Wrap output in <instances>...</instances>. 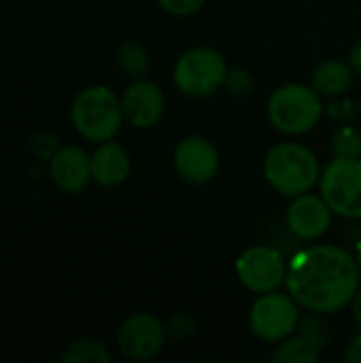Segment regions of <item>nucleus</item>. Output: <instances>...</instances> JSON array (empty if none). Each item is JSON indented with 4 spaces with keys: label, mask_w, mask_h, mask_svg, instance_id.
<instances>
[{
    "label": "nucleus",
    "mask_w": 361,
    "mask_h": 363,
    "mask_svg": "<svg viewBox=\"0 0 361 363\" xmlns=\"http://www.w3.org/2000/svg\"><path fill=\"white\" fill-rule=\"evenodd\" d=\"M285 289L306 313H340L361 289L357 259L345 247L317 240L291 255Z\"/></svg>",
    "instance_id": "obj_1"
},
{
    "label": "nucleus",
    "mask_w": 361,
    "mask_h": 363,
    "mask_svg": "<svg viewBox=\"0 0 361 363\" xmlns=\"http://www.w3.org/2000/svg\"><path fill=\"white\" fill-rule=\"evenodd\" d=\"M321 162L313 149L296 140H283L264 157V179L283 198H296L319 185Z\"/></svg>",
    "instance_id": "obj_2"
},
{
    "label": "nucleus",
    "mask_w": 361,
    "mask_h": 363,
    "mask_svg": "<svg viewBox=\"0 0 361 363\" xmlns=\"http://www.w3.org/2000/svg\"><path fill=\"white\" fill-rule=\"evenodd\" d=\"M266 117L277 132L302 136L319 125L323 117V98L313 85L285 83L270 94L266 102Z\"/></svg>",
    "instance_id": "obj_3"
},
{
    "label": "nucleus",
    "mask_w": 361,
    "mask_h": 363,
    "mask_svg": "<svg viewBox=\"0 0 361 363\" xmlns=\"http://www.w3.org/2000/svg\"><path fill=\"white\" fill-rule=\"evenodd\" d=\"M70 119L74 130L91 143L113 140L126 121L121 98L106 85H91L79 91L70 108Z\"/></svg>",
    "instance_id": "obj_4"
},
{
    "label": "nucleus",
    "mask_w": 361,
    "mask_h": 363,
    "mask_svg": "<svg viewBox=\"0 0 361 363\" xmlns=\"http://www.w3.org/2000/svg\"><path fill=\"white\" fill-rule=\"evenodd\" d=\"M228 70V62L217 49L191 47L179 55L172 68V81L187 98H209L223 89Z\"/></svg>",
    "instance_id": "obj_5"
},
{
    "label": "nucleus",
    "mask_w": 361,
    "mask_h": 363,
    "mask_svg": "<svg viewBox=\"0 0 361 363\" xmlns=\"http://www.w3.org/2000/svg\"><path fill=\"white\" fill-rule=\"evenodd\" d=\"M319 194L334 215L361 221V157H338L321 170Z\"/></svg>",
    "instance_id": "obj_6"
},
{
    "label": "nucleus",
    "mask_w": 361,
    "mask_h": 363,
    "mask_svg": "<svg viewBox=\"0 0 361 363\" xmlns=\"http://www.w3.org/2000/svg\"><path fill=\"white\" fill-rule=\"evenodd\" d=\"M300 304L283 291L260 294L249 308V330L251 334L268 345H277L298 332Z\"/></svg>",
    "instance_id": "obj_7"
},
{
    "label": "nucleus",
    "mask_w": 361,
    "mask_h": 363,
    "mask_svg": "<svg viewBox=\"0 0 361 363\" xmlns=\"http://www.w3.org/2000/svg\"><path fill=\"white\" fill-rule=\"evenodd\" d=\"M287 268L289 259L277 247L270 245L247 247L234 262V270L240 285L255 296L285 287Z\"/></svg>",
    "instance_id": "obj_8"
},
{
    "label": "nucleus",
    "mask_w": 361,
    "mask_h": 363,
    "mask_svg": "<svg viewBox=\"0 0 361 363\" xmlns=\"http://www.w3.org/2000/svg\"><path fill=\"white\" fill-rule=\"evenodd\" d=\"M166 340V323L151 313H134L117 330V349L126 359L132 362L153 359L162 353Z\"/></svg>",
    "instance_id": "obj_9"
},
{
    "label": "nucleus",
    "mask_w": 361,
    "mask_h": 363,
    "mask_svg": "<svg viewBox=\"0 0 361 363\" xmlns=\"http://www.w3.org/2000/svg\"><path fill=\"white\" fill-rule=\"evenodd\" d=\"M172 166L181 181L189 185H206L217 177L221 157L206 136L191 134L177 143L172 151Z\"/></svg>",
    "instance_id": "obj_10"
},
{
    "label": "nucleus",
    "mask_w": 361,
    "mask_h": 363,
    "mask_svg": "<svg viewBox=\"0 0 361 363\" xmlns=\"http://www.w3.org/2000/svg\"><path fill=\"white\" fill-rule=\"evenodd\" d=\"M334 213L321 194H300L285 211V228L300 242H317L332 228Z\"/></svg>",
    "instance_id": "obj_11"
},
{
    "label": "nucleus",
    "mask_w": 361,
    "mask_h": 363,
    "mask_svg": "<svg viewBox=\"0 0 361 363\" xmlns=\"http://www.w3.org/2000/svg\"><path fill=\"white\" fill-rule=\"evenodd\" d=\"M123 119L138 130H149L160 123L166 111V96L162 87L149 79H132L121 94Z\"/></svg>",
    "instance_id": "obj_12"
},
{
    "label": "nucleus",
    "mask_w": 361,
    "mask_h": 363,
    "mask_svg": "<svg viewBox=\"0 0 361 363\" xmlns=\"http://www.w3.org/2000/svg\"><path fill=\"white\" fill-rule=\"evenodd\" d=\"M49 172L53 183L66 194H79L91 181V155L83 149L68 145L60 147L51 157Z\"/></svg>",
    "instance_id": "obj_13"
},
{
    "label": "nucleus",
    "mask_w": 361,
    "mask_h": 363,
    "mask_svg": "<svg viewBox=\"0 0 361 363\" xmlns=\"http://www.w3.org/2000/svg\"><path fill=\"white\" fill-rule=\"evenodd\" d=\"M132 170L130 153L123 145L106 140L91 153V179L100 187H119L128 181Z\"/></svg>",
    "instance_id": "obj_14"
},
{
    "label": "nucleus",
    "mask_w": 361,
    "mask_h": 363,
    "mask_svg": "<svg viewBox=\"0 0 361 363\" xmlns=\"http://www.w3.org/2000/svg\"><path fill=\"white\" fill-rule=\"evenodd\" d=\"M353 68L349 62L343 60H326L321 62L313 74H311V85L317 89V94L323 100L340 98L353 87Z\"/></svg>",
    "instance_id": "obj_15"
},
{
    "label": "nucleus",
    "mask_w": 361,
    "mask_h": 363,
    "mask_svg": "<svg viewBox=\"0 0 361 363\" xmlns=\"http://www.w3.org/2000/svg\"><path fill=\"white\" fill-rule=\"evenodd\" d=\"M319 357H321V349L298 332L277 342L270 355L274 363H317Z\"/></svg>",
    "instance_id": "obj_16"
},
{
    "label": "nucleus",
    "mask_w": 361,
    "mask_h": 363,
    "mask_svg": "<svg viewBox=\"0 0 361 363\" xmlns=\"http://www.w3.org/2000/svg\"><path fill=\"white\" fill-rule=\"evenodd\" d=\"M149 53L138 40H123L117 49V66L130 79H143L149 72Z\"/></svg>",
    "instance_id": "obj_17"
},
{
    "label": "nucleus",
    "mask_w": 361,
    "mask_h": 363,
    "mask_svg": "<svg viewBox=\"0 0 361 363\" xmlns=\"http://www.w3.org/2000/svg\"><path fill=\"white\" fill-rule=\"evenodd\" d=\"M64 363H111L113 357L109 349L94 340V338H81L66 347V351L60 357Z\"/></svg>",
    "instance_id": "obj_18"
},
{
    "label": "nucleus",
    "mask_w": 361,
    "mask_h": 363,
    "mask_svg": "<svg viewBox=\"0 0 361 363\" xmlns=\"http://www.w3.org/2000/svg\"><path fill=\"white\" fill-rule=\"evenodd\" d=\"M298 334H302L304 338L315 342L319 349L328 347V342H330V325L326 323V315L311 313V311H309V315H302L300 323H298Z\"/></svg>",
    "instance_id": "obj_19"
},
{
    "label": "nucleus",
    "mask_w": 361,
    "mask_h": 363,
    "mask_svg": "<svg viewBox=\"0 0 361 363\" xmlns=\"http://www.w3.org/2000/svg\"><path fill=\"white\" fill-rule=\"evenodd\" d=\"M332 151L338 157H361V132L353 125H343L332 136Z\"/></svg>",
    "instance_id": "obj_20"
},
{
    "label": "nucleus",
    "mask_w": 361,
    "mask_h": 363,
    "mask_svg": "<svg viewBox=\"0 0 361 363\" xmlns=\"http://www.w3.org/2000/svg\"><path fill=\"white\" fill-rule=\"evenodd\" d=\"M255 87V77L249 68H243V66H234L228 70V77H226V85L223 89L230 94V96H238V98H245L253 91Z\"/></svg>",
    "instance_id": "obj_21"
},
{
    "label": "nucleus",
    "mask_w": 361,
    "mask_h": 363,
    "mask_svg": "<svg viewBox=\"0 0 361 363\" xmlns=\"http://www.w3.org/2000/svg\"><path fill=\"white\" fill-rule=\"evenodd\" d=\"M166 330H168V338H174V340H187L196 334L198 330V323H196V317L189 315V313H174L168 321H166Z\"/></svg>",
    "instance_id": "obj_22"
},
{
    "label": "nucleus",
    "mask_w": 361,
    "mask_h": 363,
    "mask_svg": "<svg viewBox=\"0 0 361 363\" xmlns=\"http://www.w3.org/2000/svg\"><path fill=\"white\" fill-rule=\"evenodd\" d=\"M157 4H160L168 15H174V17H189V15H196V13L206 4V0H157Z\"/></svg>",
    "instance_id": "obj_23"
},
{
    "label": "nucleus",
    "mask_w": 361,
    "mask_h": 363,
    "mask_svg": "<svg viewBox=\"0 0 361 363\" xmlns=\"http://www.w3.org/2000/svg\"><path fill=\"white\" fill-rule=\"evenodd\" d=\"M30 147H32L34 155L40 157V160H51V157L55 155V151L60 149L55 136H51L49 132H38V134L32 138Z\"/></svg>",
    "instance_id": "obj_24"
},
{
    "label": "nucleus",
    "mask_w": 361,
    "mask_h": 363,
    "mask_svg": "<svg viewBox=\"0 0 361 363\" xmlns=\"http://www.w3.org/2000/svg\"><path fill=\"white\" fill-rule=\"evenodd\" d=\"M345 362L361 363V330L351 338V342L345 349Z\"/></svg>",
    "instance_id": "obj_25"
},
{
    "label": "nucleus",
    "mask_w": 361,
    "mask_h": 363,
    "mask_svg": "<svg viewBox=\"0 0 361 363\" xmlns=\"http://www.w3.org/2000/svg\"><path fill=\"white\" fill-rule=\"evenodd\" d=\"M349 64H351L353 72L361 79V40H357V43L351 47V51H349Z\"/></svg>",
    "instance_id": "obj_26"
},
{
    "label": "nucleus",
    "mask_w": 361,
    "mask_h": 363,
    "mask_svg": "<svg viewBox=\"0 0 361 363\" xmlns=\"http://www.w3.org/2000/svg\"><path fill=\"white\" fill-rule=\"evenodd\" d=\"M349 308H351V319H353V323L357 325V330H361V289L355 294V298L351 300Z\"/></svg>",
    "instance_id": "obj_27"
},
{
    "label": "nucleus",
    "mask_w": 361,
    "mask_h": 363,
    "mask_svg": "<svg viewBox=\"0 0 361 363\" xmlns=\"http://www.w3.org/2000/svg\"><path fill=\"white\" fill-rule=\"evenodd\" d=\"M353 255H355V259H357V266H360V272H361V238H357V242H355V251H353Z\"/></svg>",
    "instance_id": "obj_28"
}]
</instances>
